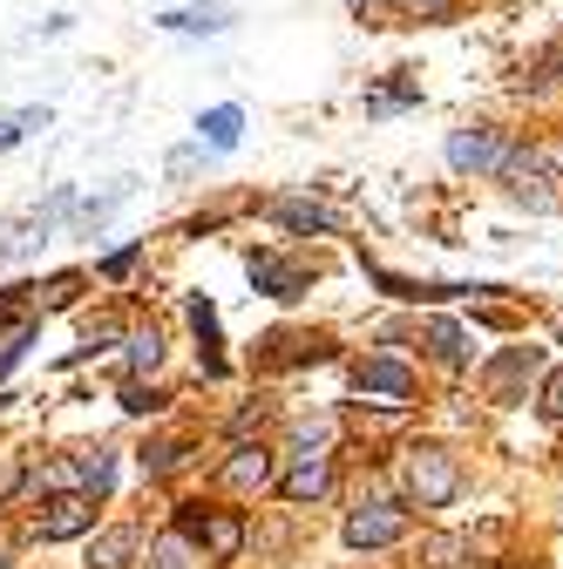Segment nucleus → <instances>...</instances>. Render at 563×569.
<instances>
[{"instance_id":"nucleus-2","label":"nucleus","mask_w":563,"mask_h":569,"mask_svg":"<svg viewBox=\"0 0 563 569\" xmlns=\"http://www.w3.org/2000/svg\"><path fill=\"white\" fill-rule=\"evenodd\" d=\"M462 495V468L448 448H414L407 455V502L414 509H448Z\"/></svg>"},{"instance_id":"nucleus-27","label":"nucleus","mask_w":563,"mask_h":569,"mask_svg":"<svg viewBox=\"0 0 563 569\" xmlns=\"http://www.w3.org/2000/svg\"><path fill=\"white\" fill-rule=\"evenodd\" d=\"M401 102H414V89L401 82V89H381V96H367V116H387V109H401Z\"/></svg>"},{"instance_id":"nucleus-10","label":"nucleus","mask_w":563,"mask_h":569,"mask_svg":"<svg viewBox=\"0 0 563 569\" xmlns=\"http://www.w3.org/2000/svg\"><path fill=\"white\" fill-rule=\"evenodd\" d=\"M278 495H286V502H326V495H333V461L326 455H299V468L286 475V481H278Z\"/></svg>"},{"instance_id":"nucleus-29","label":"nucleus","mask_w":563,"mask_h":569,"mask_svg":"<svg viewBox=\"0 0 563 569\" xmlns=\"http://www.w3.org/2000/svg\"><path fill=\"white\" fill-rule=\"evenodd\" d=\"M543 413H550V420H563V373H550V380H543Z\"/></svg>"},{"instance_id":"nucleus-5","label":"nucleus","mask_w":563,"mask_h":569,"mask_svg":"<svg viewBox=\"0 0 563 569\" xmlns=\"http://www.w3.org/2000/svg\"><path fill=\"white\" fill-rule=\"evenodd\" d=\"M96 529V502H89V495L76 488V495H55V502L34 516V536L41 542H68V536H89Z\"/></svg>"},{"instance_id":"nucleus-17","label":"nucleus","mask_w":563,"mask_h":569,"mask_svg":"<svg viewBox=\"0 0 563 569\" xmlns=\"http://www.w3.org/2000/svg\"><path fill=\"white\" fill-rule=\"evenodd\" d=\"M271 218L286 224V231H299V238H313V231H333V210H319V203H271Z\"/></svg>"},{"instance_id":"nucleus-25","label":"nucleus","mask_w":563,"mask_h":569,"mask_svg":"<svg viewBox=\"0 0 563 569\" xmlns=\"http://www.w3.org/2000/svg\"><path fill=\"white\" fill-rule=\"evenodd\" d=\"M28 319H34V299H28V284H21V292L0 299V332H8V326H28Z\"/></svg>"},{"instance_id":"nucleus-23","label":"nucleus","mask_w":563,"mask_h":569,"mask_svg":"<svg viewBox=\"0 0 563 569\" xmlns=\"http://www.w3.org/2000/svg\"><path fill=\"white\" fill-rule=\"evenodd\" d=\"M184 461H190L184 441H150V448H144V475H170V468H184Z\"/></svg>"},{"instance_id":"nucleus-4","label":"nucleus","mask_w":563,"mask_h":569,"mask_svg":"<svg viewBox=\"0 0 563 569\" xmlns=\"http://www.w3.org/2000/svg\"><path fill=\"white\" fill-rule=\"evenodd\" d=\"M41 481H48V488L109 495V481H116V455H109V448H82V461H55V468H41Z\"/></svg>"},{"instance_id":"nucleus-14","label":"nucleus","mask_w":563,"mask_h":569,"mask_svg":"<svg viewBox=\"0 0 563 569\" xmlns=\"http://www.w3.org/2000/svg\"><path fill=\"white\" fill-rule=\"evenodd\" d=\"M238 136H245V109H210L204 122H197V142H204V150H238Z\"/></svg>"},{"instance_id":"nucleus-6","label":"nucleus","mask_w":563,"mask_h":569,"mask_svg":"<svg viewBox=\"0 0 563 569\" xmlns=\"http://www.w3.org/2000/svg\"><path fill=\"white\" fill-rule=\"evenodd\" d=\"M543 367V346H510L496 367L482 373V387H488V400H523V387H530V373Z\"/></svg>"},{"instance_id":"nucleus-3","label":"nucleus","mask_w":563,"mask_h":569,"mask_svg":"<svg viewBox=\"0 0 563 569\" xmlns=\"http://www.w3.org/2000/svg\"><path fill=\"white\" fill-rule=\"evenodd\" d=\"M407 536V509L401 502H360L354 516H346V542L354 549H394Z\"/></svg>"},{"instance_id":"nucleus-18","label":"nucleus","mask_w":563,"mask_h":569,"mask_svg":"<svg viewBox=\"0 0 563 569\" xmlns=\"http://www.w3.org/2000/svg\"><path fill=\"white\" fill-rule=\"evenodd\" d=\"M164 367V332L157 326H136L129 332V373H157Z\"/></svg>"},{"instance_id":"nucleus-30","label":"nucleus","mask_w":563,"mask_h":569,"mask_svg":"<svg viewBox=\"0 0 563 569\" xmlns=\"http://www.w3.org/2000/svg\"><path fill=\"white\" fill-rule=\"evenodd\" d=\"M129 271H136V244H122V251L102 264V278H129Z\"/></svg>"},{"instance_id":"nucleus-21","label":"nucleus","mask_w":563,"mask_h":569,"mask_svg":"<svg viewBox=\"0 0 563 569\" xmlns=\"http://www.w3.org/2000/svg\"><path fill=\"white\" fill-rule=\"evenodd\" d=\"M129 190H136V183H129V177H116V190H109V197H89V203L76 210V224H82V231H96V224L109 218V210H116V203H122Z\"/></svg>"},{"instance_id":"nucleus-31","label":"nucleus","mask_w":563,"mask_h":569,"mask_svg":"<svg viewBox=\"0 0 563 569\" xmlns=\"http://www.w3.org/2000/svg\"><path fill=\"white\" fill-rule=\"evenodd\" d=\"M503 8H530V0H503Z\"/></svg>"},{"instance_id":"nucleus-16","label":"nucleus","mask_w":563,"mask_h":569,"mask_svg":"<svg viewBox=\"0 0 563 569\" xmlns=\"http://www.w3.org/2000/svg\"><path fill=\"white\" fill-rule=\"evenodd\" d=\"M136 529H102L96 542H89V569H129V556H136Z\"/></svg>"},{"instance_id":"nucleus-9","label":"nucleus","mask_w":563,"mask_h":569,"mask_svg":"<svg viewBox=\"0 0 563 569\" xmlns=\"http://www.w3.org/2000/svg\"><path fill=\"white\" fill-rule=\"evenodd\" d=\"M448 163H455V170H482V177H496V163H503L496 129H455V136H448Z\"/></svg>"},{"instance_id":"nucleus-1","label":"nucleus","mask_w":563,"mask_h":569,"mask_svg":"<svg viewBox=\"0 0 563 569\" xmlns=\"http://www.w3.org/2000/svg\"><path fill=\"white\" fill-rule=\"evenodd\" d=\"M177 536H184V542H204L210 562H238V549H245V516H238V509L184 502V509H177Z\"/></svg>"},{"instance_id":"nucleus-20","label":"nucleus","mask_w":563,"mask_h":569,"mask_svg":"<svg viewBox=\"0 0 563 569\" xmlns=\"http://www.w3.org/2000/svg\"><path fill=\"white\" fill-rule=\"evenodd\" d=\"M76 292H82V278L61 271V278H48L41 292H34V306H41V312H61V306H76Z\"/></svg>"},{"instance_id":"nucleus-32","label":"nucleus","mask_w":563,"mask_h":569,"mask_svg":"<svg viewBox=\"0 0 563 569\" xmlns=\"http://www.w3.org/2000/svg\"><path fill=\"white\" fill-rule=\"evenodd\" d=\"M8 562H14V556H8V549H0V569H8Z\"/></svg>"},{"instance_id":"nucleus-28","label":"nucleus","mask_w":563,"mask_h":569,"mask_svg":"<svg viewBox=\"0 0 563 569\" xmlns=\"http://www.w3.org/2000/svg\"><path fill=\"white\" fill-rule=\"evenodd\" d=\"M122 407H129V413H157V407H164V393H144V387H122Z\"/></svg>"},{"instance_id":"nucleus-13","label":"nucleus","mask_w":563,"mask_h":569,"mask_svg":"<svg viewBox=\"0 0 563 569\" xmlns=\"http://www.w3.org/2000/svg\"><path fill=\"white\" fill-rule=\"evenodd\" d=\"M225 481H231V488H245V495H251V488H265V481H271V455H265V448H251V441H238V455L225 461Z\"/></svg>"},{"instance_id":"nucleus-26","label":"nucleus","mask_w":563,"mask_h":569,"mask_svg":"<svg viewBox=\"0 0 563 569\" xmlns=\"http://www.w3.org/2000/svg\"><path fill=\"white\" fill-rule=\"evenodd\" d=\"M354 8H360V21H367V28H394V14H401L394 0H354Z\"/></svg>"},{"instance_id":"nucleus-15","label":"nucleus","mask_w":563,"mask_h":569,"mask_svg":"<svg viewBox=\"0 0 563 569\" xmlns=\"http://www.w3.org/2000/svg\"><path fill=\"white\" fill-rule=\"evenodd\" d=\"M421 339H428V352H435L442 367H462L468 360V332L455 319H428V326H421Z\"/></svg>"},{"instance_id":"nucleus-19","label":"nucleus","mask_w":563,"mask_h":569,"mask_svg":"<svg viewBox=\"0 0 563 569\" xmlns=\"http://www.w3.org/2000/svg\"><path fill=\"white\" fill-rule=\"evenodd\" d=\"M462 556H468L462 536H428V542H421V569H455Z\"/></svg>"},{"instance_id":"nucleus-8","label":"nucleus","mask_w":563,"mask_h":569,"mask_svg":"<svg viewBox=\"0 0 563 569\" xmlns=\"http://www.w3.org/2000/svg\"><path fill=\"white\" fill-rule=\"evenodd\" d=\"M251 284H258V292H271V299H299L306 284H313V271L293 264V258H278V251H258L251 258Z\"/></svg>"},{"instance_id":"nucleus-22","label":"nucleus","mask_w":563,"mask_h":569,"mask_svg":"<svg viewBox=\"0 0 563 569\" xmlns=\"http://www.w3.org/2000/svg\"><path fill=\"white\" fill-rule=\"evenodd\" d=\"M34 129H48V109H21V116H0V150H14L21 136H34Z\"/></svg>"},{"instance_id":"nucleus-12","label":"nucleus","mask_w":563,"mask_h":569,"mask_svg":"<svg viewBox=\"0 0 563 569\" xmlns=\"http://www.w3.org/2000/svg\"><path fill=\"white\" fill-rule=\"evenodd\" d=\"M164 28L170 34H225L231 8H218V0H204V8H177V14H164Z\"/></svg>"},{"instance_id":"nucleus-7","label":"nucleus","mask_w":563,"mask_h":569,"mask_svg":"<svg viewBox=\"0 0 563 569\" xmlns=\"http://www.w3.org/2000/svg\"><path fill=\"white\" fill-rule=\"evenodd\" d=\"M354 387H360L367 400H387V407H401V400L414 393V373H407L401 360H381V352H374V360H360V367H354Z\"/></svg>"},{"instance_id":"nucleus-11","label":"nucleus","mask_w":563,"mask_h":569,"mask_svg":"<svg viewBox=\"0 0 563 569\" xmlns=\"http://www.w3.org/2000/svg\"><path fill=\"white\" fill-rule=\"evenodd\" d=\"M190 326H197V346H204V373L225 380V352H218V306L210 299H190Z\"/></svg>"},{"instance_id":"nucleus-24","label":"nucleus","mask_w":563,"mask_h":569,"mask_svg":"<svg viewBox=\"0 0 563 569\" xmlns=\"http://www.w3.org/2000/svg\"><path fill=\"white\" fill-rule=\"evenodd\" d=\"M150 569H197V562H190L184 536H157V542H150Z\"/></svg>"}]
</instances>
